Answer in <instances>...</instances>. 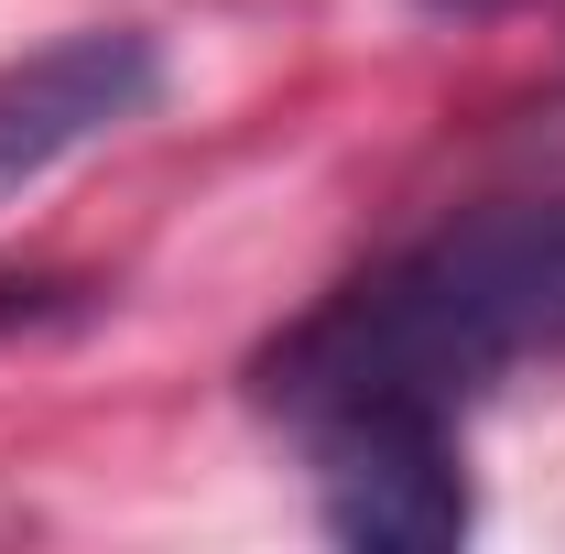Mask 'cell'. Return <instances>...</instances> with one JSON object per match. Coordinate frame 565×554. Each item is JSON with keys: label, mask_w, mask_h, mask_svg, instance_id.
Listing matches in <instances>:
<instances>
[{"label": "cell", "mask_w": 565, "mask_h": 554, "mask_svg": "<svg viewBox=\"0 0 565 554\" xmlns=\"http://www.w3.org/2000/svg\"><path fill=\"white\" fill-rule=\"evenodd\" d=\"M565 359V196H490L370 262L294 338L262 348V403L282 424L424 414L457 424L511 370Z\"/></svg>", "instance_id": "obj_1"}, {"label": "cell", "mask_w": 565, "mask_h": 554, "mask_svg": "<svg viewBox=\"0 0 565 554\" xmlns=\"http://www.w3.org/2000/svg\"><path fill=\"white\" fill-rule=\"evenodd\" d=\"M305 446H316V511H327L338 544H370V554L468 544L479 500H468V468H457V424L338 414V424H305Z\"/></svg>", "instance_id": "obj_2"}, {"label": "cell", "mask_w": 565, "mask_h": 554, "mask_svg": "<svg viewBox=\"0 0 565 554\" xmlns=\"http://www.w3.org/2000/svg\"><path fill=\"white\" fill-rule=\"evenodd\" d=\"M152 98H163V55H152V33H131V22L66 33V44L0 66V207L33 196L55 163L98 152L109 131H131Z\"/></svg>", "instance_id": "obj_3"}, {"label": "cell", "mask_w": 565, "mask_h": 554, "mask_svg": "<svg viewBox=\"0 0 565 554\" xmlns=\"http://www.w3.org/2000/svg\"><path fill=\"white\" fill-rule=\"evenodd\" d=\"M424 11H457V22H479V11H511V0H424Z\"/></svg>", "instance_id": "obj_4"}]
</instances>
